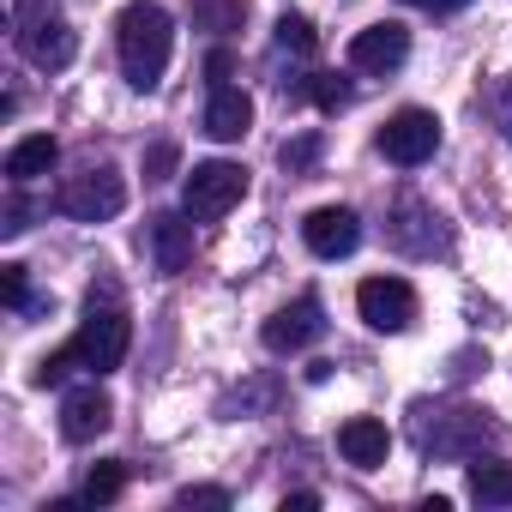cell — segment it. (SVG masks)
I'll list each match as a JSON object with an SVG mask.
<instances>
[{
    "mask_svg": "<svg viewBox=\"0 0 512 512\" xmlns=\"http://www.w3.org/2000/svg\"><path fill=\"white\" fill-rule=\"evenodd\" d=\"M302 241L320 253V260H350L356 241H362V223H356V211H350V205H320V211H308Z\"/></svg>",
    "mask_w": 512,
    "mask_h": 512,
    "instance_id": "obj_8",
    "label": "cell"
},
{
    "mask_svg": "<svg viewBox=\"0 0 512 512\" xmlns=\"http://www.w3.org/2000/svg\"><path fill=\"white\" fill-rule=\"evenodd\" d=\"M392 247H404V253H440L446 247L440 217L422 199H398V211H392Z\"/></svg>",
    "mask_w": 512,
    "mask_h": 512,
    "instance_id": "obj_15",
    "label": "cell"
},
{
    "mask_svg": "<svg viewBox=\"0 0 512 512\" xmlns=\"http://www.w3.org/2000/svg\"><path fill=\"white\" fill-rule=\"evenodd\" d=\"M356 308H362V320H368L374 332H404V326L416 320V290H410L404 278H368V284L356 290Z\"/></svg>",
    "mask_w": 512,
    "mask_h": 512,
    "instance_id": "obj_7",
    "label": "cell"
},
{
    "mask_svg": "<svg viewBox=\"0 0 512 512\" xmlns=\"http://www.w3.org/2000/svg\"><path fill=\"white\" fill-rule=\"evenodd\" d=\"M488 103H494V127H500V139H506V145H512V79H500V85H494V97H488Z\"/></svg>",
    "mask_w": 512,
    "mask_h": 512,
    "instance_id": "obj_25",
    "label": "cell"
},
{
    "mask_svg": "<svg viewBox=\"0 0 512 512\" xmlns=\"http://www.w3.org/2000/svg\"><path fill=\"white\" fill-rule=\"evenodd\" d=\"M314 506H320V494H290L284 500V512H314Z\"/></svg>",
    "mask_w": 512,
    "mask_h": 512,
    "instance_id": "obj_30",
    "label": "cell"
},
{
    "mask_svg": "<svg viewBox=\"0 0 512 512\" xmlns=\"http://www.w3.org/2000/svg\"><path fill=\"white\" fill-rule=\"evenodd\" d=\"M338 452H344L356 470H380L386 452H392V434H386V422H374V416H350V422L338 428Z\"/></svg>",
    "mask_w": 512,
    "mask_h": 512,
    "instance_id": "obj_16",
    "label": "cell"
},
{
    "mask_svg": "<svg viewBox=\"0 0 512 512\" xmlns=\"http://www.w3.org/2000/svg\"><path fill=\"white\" fill-rule=\"evenodd\" d=\"M145 241H151V266H157L163 278H181V272L193 266V223H187V217H175V211L151 217Z\"/></svg>",
    "mask_w": 512,
    "mask_h": 512,
    "instance_id": "obj_12",
    "label": "cell"
},
{
    "mask_svg": "<svg viewBox=\"0 0 512 512\" xmlns=\"http://www.w3.org/2000/svg\"><path fill=\"white\" fill-rule=\"evenodd\" d=\"M314 163H320V133H302V139L284 145V169H290V175H302V169H314Z\"/></svg>",
    "mask_w": 512,
    "mask_h": 512,
    "instance_id": "obj_23",
    "label": "cell"
},
{
    "mask_svg": "<svg viewBox=\"0 0 512 512\" xmlns=\"http://www.w3.org/2000/svg\"><path fill=\"white\" fill-rule=\"evenodd\" d=\"M416 440H422L428 452H440V458H470V452L488 440V422H482V416H470V410L440 416V428H434L428 416H416Z\"/></svg>",
    "mask_w": 512,
    "mask_h": 512,
    "instance_id": "obj_11",
    "label": "cell"
},
{
    "mask_svg": "<svg viewBox=\"0 0 512 512\" xmlns=\"http://www.w3.org/2000/svg\"><path fill=\"white\" fill-rule=\"evenodd\" d=\"M440 151V115L434 109H398L386 127H380V157L398 163V169H416Z\"/></svg>",
    "mask_w": 512,
    "mask_h": 512,
    "instance_id": "obj_5",
    "label": "cell"
},
{
    "mask_svg": "<svg viewBox=\"0 0 512 512\" xmlns=\"http://www.w3.org/2000/svg\"><path fill=\"white\" fill-rule=\"evenodd\" d=\"M278 49H296V55H314V49H320V37H314V25H308L302 13H284V19H278Z\"/></svg>",
    "mask_w": 512,
    "mask_h": 512,
    "instance_id": "obj_21",
    "label": "cell"
},
{
    "mask_svg": "<svg viewBox=\"0 0 512 512\" xmlns=\"http://www.w3.org/2000/svg\"><path fill=\"white\" fill-rule=\"evenodd\" d=\"M55 157H61V145H55L49 133H31V139H19V145L7 151V181H13V187H31L37 175L55 169Z\"/></svg>",
    "mask_w": 512,
    "mask_h": 512,
    "instance_id": "obj_17",
    "label": "cell"
},
{
    "mask_svg": "<svg viewBox=\"0 0 512 512\" xmlns=\"http://www.w3.org/2000/svg\"><path fill=\"white\" fill-rule=\"evenodd\" d=\"M13 37H19V55H25L31 67H43V73H61V67L73 61V49H79L55 0H19Z\"/></svg>",
    "mask_w": 512,
    "mask_h": 512,
    "instance_id": "obj_2",
    "label": "cell"
},
{
    "mask_svg": "<svg viewBox=\"0 0 512 512\" xmlns=\"http://www.w3.org/2000/svg\"><path fill=\"white\" fill-rule=\"evenodd\" d=\"M115 55H121V73L133 91H157L163 85V67L175 55V25L157 0H133V7L115 19Z\"/></svg>",
    "mask_w": 512,
    "mask_h": 512,
    "instance_id": "obj_1",
    "label": "cell"
},
{
    "mask_svg": "<svg viewBox=\"0 0 512 512\" xmlns=\"http://www.w3.org/2000/svg\"><path fill=\"white\" fill-rule=\"evenodd\" d=\"M410 7H416V13H434V19H440V13H464L470 0H410Z\"/></svg>",
    "mask_w": 512,
    "mask_h": 512,
    "instance_id": "obj_28",
    "label": "cell"
},
{
    "mask_svg": "<svg viewBox=\"0 0 512 512\" xmlns=\"http://www.w3.org/2000/svg\"><path fill=\"white\" fill-rule=\"evenodd\" d=\"M296 97H314V103H320L326 115H338V109H350V97H356V91H350V85H344L338 73H314V79H308V85H302Z\"/></svg>",
    "mask_w": 512,
    "mask_h": 512,
    "instance_id": "obj_19",
    "label": "cell"
},
{
    "mask_svg": "<svg viewBox=\"0 0 512 512\" xmlns=\"http://www.w3.org/2000/svg\"><path fill=\"white\" fill-rule=\"evenodd\" d=\"M241 193H247V169L241 163H193V175H187V193H181V205H187V217H199V223H211V217H223L229 205H241Z\"/></svg>",
    "mask_w": 512,
    "mask_h": 512,
    "instance_id": "obj_3",
    "label": "cell"
},
{
    "mask_svg": "<svg viewBox=\"0 0 512 512\" xmlns=\"http://www.w3.org/2000/svg\"><path fill=\"white\" fill-rule=\"evenodd\" d=\"M0 302L7 308H25L31 290H25V266H0Z\"/></svg>",
    "mask_w": 512,
    "mask_h": 512,
    "instance_id": "obj_24",
    "label": "cell"
},
{
    "mask_svg": "<svg viewBox=\"0 0 512 512\" xmlns=\"http://www.w3.org/2000/svg\"><path fill=\"white\" fill-rule=\"evenodd\" d=\"M470 500L512 506V464H470Z\"/></svg>",
    "mask_w": 512,
    "mask_h": 512,
    "instance_id": "obj_18",
    "label": "cell"
},
{
    "mask_svg": "<svg viewBox=\"0 0 512 512\" xmlns=\"http://www.w3.org/2000/svg\"><path fill=\"white\" fill-rule=\"evenodd\" d=\"M127 344H133V326H127L121 308H91L85 326H79V338H73V350H79V362L91 374H115L127 362Z\"/></svg>",
    "mask_w": 512,
    "mask_h": 512,
    "instance_id": "obj_6",
    "label": "cell"
},
{
    "mask_svg": "<svg viewBox=\"0 0 512 512\" xmlns=\"http://www.w3.org/2000/svg\"><path fill=\"white\" fill-rule=\"evenodd\" d=\"M326 332V320H320V302L314 296H302V302H290V308H278L272 320H266V350L272 356H296V350H308L314 338Z\"/></svg>",
    "mask_w": 512,
    "mask_h": 512,
    "instance_id": "obj_9",
    "label": "cell"
},
{
    "mask_svg": "<svg viewBox=\"0 0 512 512\" xmlns=\"http://www.w3.org/2000/svg\"><path fill=\"white\" fill-rule=\"evenodd\" d=\"M247 127H253V97H247L241 85H211L205 133H211L217 145H235V139H247Z\"/></svg>",
    "mask_w": 512,
    "mask_h": 512,
    "instance_id": "obj_14",
    "label": "cell"
},
{
    "mask_svg": "<svg viewBox=\"0 0 512 512\" xmlns=\"http://www.w3.org/2000/svg\"><path fill=\"white\" fill-rule=\"evenodd\" d=\"M109 422H115V404H109V392H103L97 380H91V386H73V392L61 398V434H67L73 446L97 440Z\"/></svg>",
    "mask_w": 512,
    "mask_h": 512,
    "instance_id": "obj_10",
    "label": "cell"
},
{
    "mask_svg": "<svg viewBox=\"0 0 512 512\" xmlns=\"http://www.w3.org/2000/svg\"><path fill=\"white\" fill-rule=\"evenodd\" d=\"M121 488H127V470H121V458H109V464H97V470L85 476V500H91V506H109Z\"/></svg>",
    "mask_w": 512,
    "mask_h": 512,
    "instance_id": "obj_20",
    "label": "cell"
},
{
    "mask_svg": "<svg viewBox=\"0 0 512 512\" xmlns=\"http://www.w3.org/2000/svg\"><path fill=\"white\" fill-rule=\"evenodd\" d=\"M169 169H175V145H151L145 151V181H163Z\"/></svg>",
    "mask_w": 512,
    "mask_h": 512,
    "instance_id": "obj_26",
    "label": "cell"
},
{
    "mask_svg": "<svg viewBox=\"0 0 512 512\" xmlns=\"http://www.w3.org/2000/svg\"><path fill=\"white\" fill-rule=\"evenodd\" d=\"M73 368H85V362H79V350H73V344H61L55 356H43V368H37V386H61Z\"/></svg>",
    "mask_w": 512,
    "mask_h": 512,
    "instance_id": "obj_22",
    "label": "cell"
},
{
    "mask_svg": "<svg viewBox=\"0 0 512 512\" xmlns=\"http://www.w3.org/2000/svg\"><path fill=\"white\" fill-rule=\"evenodd\" d=\"M175 506H187V512H193V506H229V494H223V488H181Z\"/></svg>",
    "mask_w": 512,
    "mask_h": 512,
    "instance_id": "obj_27",
    "label": "cell"
},
{
    "mask_svg": "<svg viewBox=\"0 0 512 512\" xmlns=\"http://www.w3.org/2000/svg\"><path fill=\"white\" fill-rule=\"evenodd\" d=\"M404 55H410V31L404 25H368V31H356V43H350V61L362 67V73H398L404 67Z\"/></svg>",
    "mask_w": 512,
    "mask_h": 512,
    "instance_id": "obj_13",
    "label": "cell"
},
{
    "mask_svg": "<svg viewBox=\"0 0 512 512\" xmlns=\"http://www.w3.org/2000/svg\"><path fill=\"white\" fill-rule=\"evenodd\" d=\"M205 73H211V85H229V73H235V61H229V55L217 49V55L205 61Z\"/></svg>",
    "mask_w": 512,
    "mask_h": 512,
    "instance_id": "obj_29",
    "label": "cell"
},
{
    "mask_svg": "<svg viewBox=\"0 0 512 512\" xmlns=\"http://www.w3.org/2000/svg\"><path fill=\"white\" fill-rule=\"evenodd\" d=\"M127 205V181L115 169H85L55 193V211H67L73 223H109Z\"/></svg>",
    "mask_w": 512,
    "mask_h": 512,
    "instance_id": "obj_4",
    "label": "cell"
}]
</instances>
